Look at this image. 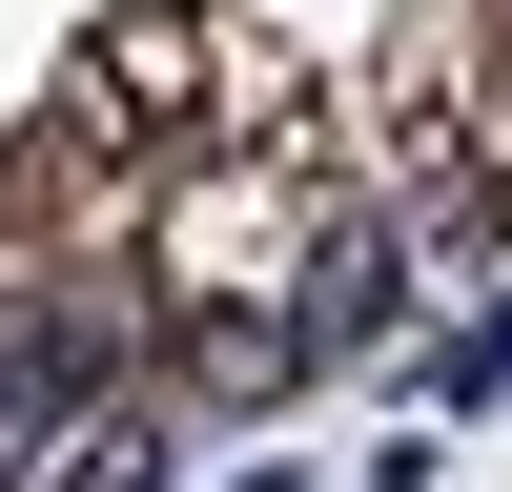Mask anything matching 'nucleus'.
<instances>
[{
    "label": "nucleus",
    "mask_w": 512,
    "mask_h": 492,
    "mask_svg": "<svg viewBox=\"0 0 512 492\" xmlns=\"http://www.w3.org/2000/svg\"><path fill=\"white\" fill-rule=\"evenodd\" d=\"M144 308L164 287L103 267V246H0V492H21L103 390H144Z\"/></svg>",
    "instance_id": "1"
},
{
    "label": "nucleus",
    "mask_w": 512,
    "mask_h": 492,
    "mask_svg": "<svg viewBox=\"0 0 512 492\" xmlns=\"http://www.w3.org/2000/svg\"><path fill=\"white\" fill-rule=\"evenodd\" d=\"M390 308H410V205H349V226L287 267V308H267L287 390H308V369H369V349H390Z\"/></svg>",
    "instance_id": "2"
},
{
    "label": "nucleus",
    "mask_w": 512,
    "mask_h": 492,
    "mask_svg": "<svg viewBox=\"0 0 512 492\" xmlns=\"http://www.w3.org/2000/svg\"><path fill=\"white\" fill-rule=\"evenodd\" d=\"M164 472H185V390H103L21 492H164Z\"/></svg>",
    "instance_id": "3"
},
{
    "label": "nucleus",
    "mask_w": 512,
    "mask_h": 492,
    "mask_svg": "<svg viewBox=\"0 0 512 492\" xmlns=\"http://www.w3.org/2000/svg\"><path fill=\"white\" fill-rule=\"evenodd\" d=\"M492 390H512V287H472V328L431 349V410H492Z\"/></svg>",
    "instance_id": "4"
},
{
    "label": "nucleus",
    "mask_w": 512,
    "mask_h": 492,
    "mask_svg": "<svg viewBox=\"0 0 512 492\" xmlns=\"http://www.w3.org/2000/svg\"><path fill=\"white\" fill-rule=\"evenodd\" d=\"M226 492H308V472H226Z\"/></svg>",
    "instance_id": "5"
}]
</instances>
